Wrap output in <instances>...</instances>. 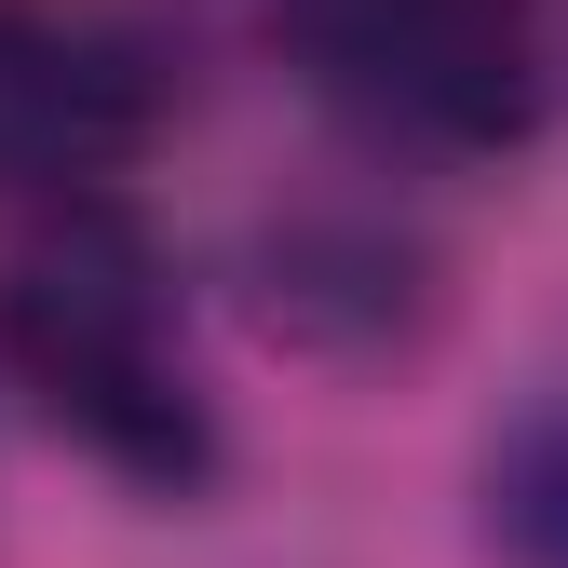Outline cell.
Returning <instances> with one entry per match:
<instances>
[{"mask_svg": "<svg viewBox=\"0 0 568 568\" xmlns=\"http://www.w3.org/2000/svg\"><path fill=\"white\" fill-rule=\"evenodd\" d=\"M0 379L150 501H190L217 474V406H203L190 338H176V271L109 190L14 231V257H0Z\"/></svg>", "mask_w": 568, "mask_h": 568, "instance_id": "1", "label": "cell"}, {"mask_svg": "<svg viewBox=\"0 0 568 568\" xmlns=\"http://www.w3.org/2000/svg\"><path fill=\"white\" fill-rule=\"evenodd\" d=\"M298 82L366 122L379 150L501 163L555 109V28L541 0H271Z\"/></svg>", "mask_w": 568, "mask_h": 568, "instance_id": "2", "label": "cell"}, {"mask_svg": "<svg viewBox=\"0 0 568 568\" xmlns=\"http://www.w3.org/2000/svg\"><path fill=\"white\" fill-rule=\"evenodd\" d=\"M176 68L122 0H0V190L95 203L163 135Z\"/></svg>", "mask_w": 568, "mask_h": 568, "instance_id": "3", "label": "cell"}, {"mask_svg": "<svg viewBox=\"0 0 568 568\" xmlns=\"http://www.w3.org/2000/svg\"><path fill=\"white\" fill-rule=\"evenodd\" d=\"M487 515H501V541L528 568H568V406H541L528 434L487 460Z\"/></svg>", "mask_w": 568, "mask_h": 568, "instance_id": "4", "label": "cell"}]
</instances>
